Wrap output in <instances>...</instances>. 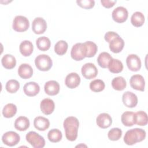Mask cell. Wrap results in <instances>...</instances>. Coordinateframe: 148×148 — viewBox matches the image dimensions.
I'll return each mask as SVG.
<instances>
[{
    "label": "cell",
    "instance_id": "obj_2",
    "mask_svg": "<svg viewBox=\"0 0 148 148\" xmlns=\"http://www.w3.org/2000/svg\"><path fill=\"white\" fill-rule=\"evenodd\" d=\"M146 131L141 128H135L127 131L124 136V142L127 145H133L142 142L146 138Z\"/></svg>",
    "mask_w": 148,
    "mask_h": 148
},
{
    "label": "cell",
    "instance_id": "obj_27",
    "mask_svg": "<svg viewBox=\"0 0 148 148\" xmlns=\"http://www.w3.org/2000/svg\"><path fill=\"white\" fill-rule=\"evenodd\" d=\"M148 122L147 114L143 111H138L134 113V123L135 124L140 125L144 126L147 125Z\"/></svg>",
    "mask_w": 148,
    "mask_h": 148
},
{
    "label": "cell",
    "instance_id": "obj_23",
    "mask_svg": "<svg viewBox=\"0 0 148 148\" xmlns=\"http://www.w3.org/2000/svg\"><path fill=\"white\" fill-rule=\"evenodd\" d=\"M19 50L23 56L28 57L33 52L34 46L31 42L25 40L21 42L19 46Z\"/></svg>",
    "mask_w": 148,
    "mask_h": 148
},
{
    "label": "cell",
    "instance_id": "obj_36",
    "mask_svg": "<svg viewBox=\"0 0 148 148\" xmlns=\"http://www.w3.org/2000/svg\"><path fill=\"white\" fill-rule=\"evenodd\" d=\"M105 84L103 80L101 79H95L90 82V88L91 91L98 92L103 91L105 88Z\"/></svg>",
    "mask_w": 148,
    "mask_h": 148
},
{
    "label": "cell",
    "instance_id": "obj_37",
    "mask_svg": "<svg viewBox=\"0 0 148 148\" xmlns=\"http://www.w3.org/2000/svg\"><path fill=\"white\" fill-rule=\"evenodd\" d=\"M20 88L19 82L14 79H11L7 82L5 88L8 92L9 93H15Z\"/></svg>",
    "mask_w": 148,
    "mask_h": 148
},
{
    "label": "cell",
    "instance_id": "obj_22",
    "mask_svg": "<svg viewBox=\"0 0 148 148\" xmlns=\"http://www.w3.org/2000/svg\"><path fill=\"white\" fill-rule=\"evenodd\" d=\"M29 120L25 116H20L14 121V127L20 131L27 130L29 127Z\"/></svg>",
    "mask_w": 148,
    "mask_h": 148
},
{
    "label": "cell",
    "instance_id": "obj_15",
    "mask_svg": "<svg viewBox=\"0 0 148 148\" xmlns=\"http://www.w3.org/2000/svg\"><path fill=\"white\" fill-rule=\"evenodd\" d=\"M80 83V77L79 75L75 72H72L68 74L65 80V85L69 88H75L77 87Z\"/></svg>",
    "mask_w": 148,
    "mask_h": 148
},
{
    "label": "cell",
    "instance_id": "obj_20",
    "mask_svg": "<svg viewBox=\"0 0 148 148\" xmlns=\"http://www.w3.org/2000/svg\"><path fill=\"white\" fill-rule=\"evenodd\" d=\"M34 125L36 129L39 131H43L49 128L50 126V121L48 119L42 117H36L34 120Z\"/></svg>",
    "mask_w": 148,
    "mask_h": 148
},
{
    "label": "cell",
    "instance_id": "obj_9",
    "mask_svg": "<svg viewBox=\"0 0 148 148\" xmlns=\"http://www.w3.org/2000/svg\"><path fill=\"white\" fill-rule=\"evenodd\" d=\"M71 56L72 59L75 61H81L85 58L84 47L83 43H77L74 45L71 49Z\"/></svg>",
    "mask_w": 148,
    "mask_h": 148
},
{
    "label": "cell",
    "instance_id": "obj_35",
    "mask_svg": "<svg viewBox=\"0 0 148 148\" xmlns=\"http://www.w3.org/2000/svg\"><path fill=\"white\" fill-rule=\"evenodd\" d=\"M68 47V45L67 42L65 40H61L56 43L54 46V51L57 54L62 56L66 53Z\"/></svg>",
    "mask_w": 148,
    "mask_h": 148
},
{
    "label": "cell",
    "instance_id": "obj_7",
    "mask_svg": "<svg viewBox=\"0 0 148 148\" xmlns=\"http://www.w3.org/2000/svg\"><path fill=\"white\" fill-rule=\"evenodd\" d=\"M20 140V135L14 131H8L2 136L3 143L9 146H14L18 143Z\"/></svg>",
    "mask_w": 148,
    "mask_h": 148
},
{
    "label": "cell",
    "instance_id": "obj_26",
    "mask_svg": "<svg viewBox=\"0 0 148 148\" xmlns=\"http://www.w3.org/2000/svg\"><path fill=\"white\" fill-rule=\"evenodd\" d=\"M108 68L110 72L113 73H119L123 71V65L120 60L112 58L109 62Z\"/></svg>",
    "mask_w": 148,
    "mask_h": 148
},
{
    "label": "cell",
    "instance_id": "obj_18",
    "mask_svg": "<svg viewBox=\"0 0 148 148\" xmlns=\"http://www.w3.org/2000/svg\"><path fill=\"white\" fill-rule=\"evenodd\" d=\"M60 84L56 80H50L47 82L44 86L45 92L49 95H56L60 91Z\"/></svg>",
    "mask_w": 148,
    "mask_h": 148
},
{
    "label": "cell",
    "instance_id": "obj_25",
    "mask_svg": "<svg viewBox=\"0 0 148 148\" xmlns=\"http://www.w3.org/2000/svg\"><path fill=\"white\" fill-rule=\"evenodd\" d=\"M2 66L7 69H12L14 68L16 65V60L15 57L9 54H5L1 60Z\"/></svg>",
    "mask_w": 148,
    "mask_h": 148
},
{
    "label": "cell",
    "instance_id": "obj_34",
    "mask_svg": "<svg viewBox=\"0 0 148 148\" xmlns=\"http://www.w3.org/2000/svg\"><path fill=\"white\" fill-rule=\"evenodd\" d=\"M47 138L51 142L57 143L61 140L62 134L61 131L58 129H52L49 131Z\"/></svg>",
    "mask_w": 148,
    "mask_h": 148
},
{
    "label": "cell",
    "instance_id": "obj_12",
    "mask_svg": "<svg viewBox=\"0 0 148 148\" xmlns=\"http://www.w3.org/2000/svg\"><path fill=\"white\" fill-rule=\"evenodd\" d=\"M47 29V23L42 17H36L32 23V29L36 34H43Z\"/></svg>",
    "mask_w": 148,
    "mask_h": 148
},
{
    "label": "cell",
    "instance_id": "obj_3",
    "mask_svg": "<svg viewBox=\"0 0 148 148\" xmlns=\"http://www.w3.org/2000/svg\"><path fill=\"white\" fill-rule=\"evenodd\" d=\"M35 64L38 69L41 71H47L53 65L51 58L46 54H40L35 60Z\"/></svg>",
    "mask_w": 148,
    "mask_h": 148
},
{
    "label": "cell",
    "instance_id": "obj_31",
    "mask_svg": "<svg viewBox=\"0 0 148 148\" xmlns=\"http://www.w3.org/2000/svg\"><path fill=\"white\" fill-rule=\"evenodd\" d=\"M144 22L145 16L142 13L136 12L132 14L131 17V23L134 27H141L144 24Z\"/></svg>",
    "mask_w": 148,
    "mask_h": 148
},
{
    "label": "cell",
    "instance_id": "obj_1",
    "mask_svg": "<svg viewBox=\"0 0 148 148\" xmlns=\"http://www.w3.org/2000/svg\"><path fill=\"white\" fill-rule=\"evenodd\" d=\"M63 126L65 131L66 138L69 141H75L77 137L79 127L78 119L73 116L68 117L65 119Z\"/></svg>",
    "mask_w": 148,
    "mask_h": 148
},
{
    "label": "cell",
    "instance_id": "obj_21",
    "mask_svg": "<svg viewBox=\"0 0 148 148\" xmlns=\"http://www.w3.org/2000/svg\"><path fill=\"white\" fill-rule=\"evenodd\" d=\"M18 74L24 79H29L33 75V69L28 64H22L18 68Z\"/></svg>",
    "mask_w": 148,
    "mask_h": 148
},
{
    "label": "cell",
    "instance_id": "obj_19",
    "mask_svg": "<svg viewBox=\"0 0 148 148\" xmlns=\"http://www.w3.org/2000/svg\"><path fill=\"white\" fill-rule=\"evenodd\" d=\"M124 46V41L120 36L114 38L109 43V49L114 53H119L121 51Z\"/></svg>",
    "mask_w": 148,
    "mask_h": 148
},
{
    "label": "cell",
    "instance_id": "obj_13",
    "mask_svg": "<svg viewBox=\"0 0 148 148\" xmlns=\"http://www.w3.org/2000/svg\"><path fill=\"white\" fill-rule=\"evenodd\" d=\"M122 101L124 105L130 108L135 107L138 104V97L131 91H126L123 94Z\"/></svg>",
    "mask_w": 148,
    "mask_h": 148
},
{
    "label": "cell",
    "instance_id": "obj_16",
    "mask_svg": "<svg viewBox=\"0 0 148 148\" xmlns=\"http://www.w3.org/2000/svg\"><path fill=\"white\" fill-rule=\"evenodd\" d=\"M25 94L28 97H34L37 95L40 91V87L38 83L34 82L27 83L23 87Z\"/></svg>",
    "mask_w": 148,
    "mask_h": 148
},
{
    "label": "cell",
    "instance_id": "obj_5",
    "mask_svg": "<svg viewBox=\"0 0 148 148\" xmlns=\"http://www.w3.org/2000/svg\"><path fill=\"white\" fill-rule=\"evenodd\" d=\"M13 29L18 32L27 31L29 27L28 18L23 16H16L13 21Z\"/></svg>",
    "mask_w": 148,
    "mask_h": 148
},
{
    "label": "cell",
    "instance_id": "obj_17",
    "mask_svg": "<svg viewBox=\"0 0 148 148\" xmlns=\"http://www.w3.org/2000/svg\"><path fill=\"white\" fill-rule=\"evenodd\" d=\"M40 108L43 114L49 115L51 114L54 110V102L50 98H45L40 102Z\"/></svg>",
    "mask_w": 148,
    "mask_h": 148
},
{
    "label": "cell",
    "instance_id": "obj_8",
    "mask_svg": "<svg viewBox=\"0 0 148 148\" xmlns=\"http://www.w3.org/2000/svg\"><path fill=\"white\" fill-rule=\"evenodd\" d=\"M82 74L87 79L95 78L98 74V70L95 65L91 62L83 65L81 69Z\"/></svg>",
    "mask_w": 148,
    "mask_h": 148
},
{
    "label": "cell",
    "instance_id": "obj_29",
    "mask_svg": "<svg viewBox=\"0 0 148 148\" xmlns=\"http://www.w3.org/2000/svg\"><path fill=\"white\" fill-rule=\"evenodd\" d=\"M112 58V56L107 52H102L97 58V62L102 68H107L109 61Z\"/></svg>",
    "mask_w": 148,
    "mask_h": 148
},
{
    "label": "cell",
    "instance_id": "obj_33",
    "mask_svg": "<svg viewBox=\"0 0 148 148\" xmlns=\"http://www.w3.org/2000/svg\"><path fill=\"white\" fill-rule=\"evenodd\" d=\"M17 113L16 106L12 103L6 104L3 108L2 114L6 118H11Z\"/></svg>",
    "mask_w": 148,
    "mask_h": 148
},
{
    "label": "cell",
    "instance_id": "obj_14",
    "mask_svg": "<svg viewBox=\"0 0 148 148\" xmlns=\"http://www.w3.org/2000/svg\"><path fill=\"white\" fill-rule=\"evenodd\" d=\"M96 123L100 128L105 129L111 125L112 119L108 113H102L99 114L97 117Z\"/></svg>",
    "mask_w": 148,
    "mask_h": 148
},
{
    "label": "cell",
    "instance_id": "obj_40",
    "mask_svg": "<svg viewBox=\"0 0 148 148\" xmlns=\"http://www.w3.org/2000/svg\"><path fill=\"white\" fill-rule=\"evenodd\" d=\"M118 36H119V35L116 32H114L113 31H108L105 34L104 36V39L106 42H108V43H110V42L112 39H113L114 38Z\"/></svg>",
    "mask_w": 148,
    "mask_h": 148
},
{
    "label": "cell",
    "instance_id": "obj_6",
    "mask_svg": "<svg viewBox=\"0 0 148 148\" xmlns=\"http://www.w3.org/2000/svg\"><path fill=\"white\" fill-rule=\"evenodd\" d=\"M128 16V12L126 8L123 6H118L115 8L112 14L113 20L118 23L125 22Z\"/></svg>",
    "mask_w": 148,
    "mask_h": 148
},
{
    "label": "cell",
    "instance_id": "obj_11",
    "mask_svg": "<svg viewBox=\"0 0 148 148\" xmlns=\"http://www.w3.org/2000/svg\"><path fill=\"white\" fill-rule=\"evenodd\" d=\"M131 87L136 90L140 91H145V81L143 77L140 75H132L130 80Z\"/></svg>",
    "mask_w": 148,
    "mask_h": 148
},
{
    "label": "cell",
    "instance_id": "obj_30",
    "mask_svg": "<svg viewBox=\"0 0 148 148\" xmlns=\"http://www.w3.org/2000/svg\"><path fill=\"white\" fill-rule=\"evenodd\" d=\"M121 120L124 125L126 127H132L135 124L134 113L132 112H125L121 117Z\"/></svg>",
    "mask_w": 148,
    "mask_h": 148
},
{
    "label": "cell",
    "instance_id": "obj_39",
    "mask_svg": "<svg viewBox=\"0 0 148 148\" xmlns=\"http://www.w3.org/2000/svg\"><path fill=\"white\" fill-rule=\"evenodd\" d=\"M77 4L82 8L90 9L94 6L95 1L93 0H81L76 1Z\"/></svg>",
    "mask_w": 148,
    "mask_h": 148
},
{
    "label": "cell",
    "instance_id": "obj_28",
    "mask_svg": "<svg viewBox=\"0 0 148 148\" xmlns=\"http://www.w3.org/2000/svg\"><path fill=\"white\" fill-rule=\"evenodd\" d=\"M36 45L39 50L45 51L50 49L51 42L47 37L41 36L36 39Z\"/></svg>",
    "mask_w": 148,
    "mask_h": 148
},
{
    "label": "cell",
    "instance_id": "obj_38",
    "mask_svg": "<svg viewBox=\"0 0 148 148\" xmlns=\"http://www.w3.org/2000/svg\"><path fill=\"white\" fill-rule=\"evenodd\" d=\"M122 136V131L119 128H113L110 130L108 133V138L110 140L116 141L121 138Z\"/></svg>",
    "mask_w": 148,
    "mask_h": 148
},
{
    "label": "cell",
    "instance_id": "obj_41",
    "mask_svg": "<svg viewBox=\"0 0 148 148\" xmlns=\"http://www.w3.org/2000/svg\"><path fill=\"white\" fill-rule=\"evenodd\" d=\"M116 1L111 0H101V3L102 6L106 8H110L113 7L116 3Z\"/></svg>",
    "mask_w": 148,
    "mask_h": 148
},
{
    "label": "cell",
    "instance_id": "obj_4",
    "mask_svg": "<svg viewBox=\"0 0 148 148\" xmlns=\"http://www.w3.org/2000/svg\"><path fill=\"white\" fill-rule=\"evenodd\" d=\"M27 141L34 148H42L45 146V140L43 136L35 131H30L26 135Z\"/></svg>",
    "mask_w": 148,
    "mask_h": 148
},
{
    "label": "cell",
    "instance_id": "obj_32",
    "mask_svg": "<svg viewBox=\"0 0 148 148\" xmlns=\"http://www.w3.org/2000/svg\"><path fill=\"white\" fill-rule=\"evenodd\" d=\"M112 86L114 90L117 91H122L126 87V80L122 76L114 77L112 81Z\"/></svg>",
    "mask_w": 148,
    "mask_h": 148
},
{
    "label": "cell",
    "instance_id": "obj_10",
    "mask_svg": "<svg viewBox=\"0 0 148 148\" xmlns=\"http://www.w3.org/2000/svg\"><path fill=\"white\" fill-rule=\"evenodd\" d=\"M126 64L128 69L133 72L139 71L141 68V61L136 54H132L128 56L126 58Z\"/></svg>",
    "mask_w": 148,
    "mask_h": 148
},
{
    "label": "cell",
    "instance_id": "obj_24",
    "mask_svg": "<svg viewBox=\"0 0 148 148\" xmlns=\"http://www.w3.org/2000/svg\"><path fill=\"white\" fill-rule=\"evenodd\" d=\"M83 45L84 47L85 57L91 58L95 55L98 50V47L94 42L87 41L83 43Z\"/></svg>",
    "mask_w": 148,
    "mask_h": 148
}]
</instances>
